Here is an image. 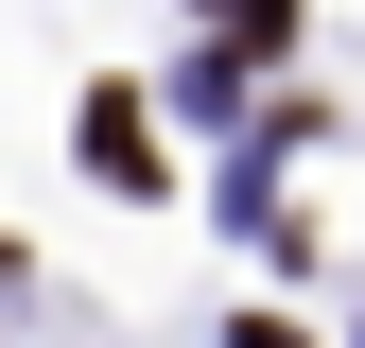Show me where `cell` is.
Segmentation results:
<instances>
[{
	"instance_id": "6da1fadb",
	"label": "cell",
	"mask_w": 365,
	"mask_h": 348,
	"mask_svg": "<svg viewBox=\"0 0 365 348\" xmlns=\"http://www.w3.org/2000/svg\"><path fill=\"white\" fill-rule=\"evenodd\" d=\"M87 157H105V192H157V122L122 87H87Z\"/></svg>"
},
{
	"instance_id": "7a4b0ae2",
	"label": "cell",
	"mask_w": 365,
	"mask_h": 348,
	"mask_svg": "<svg viewBox=\"0 0 365 348\" xmlns=\"http://www.w3.org/2000/svg\"><path fill=\"white\" fill-rule=\"evenodd\" d=\"M226 348H313V331L296 314H226Z\"/></svg>"
}]
</instances>
